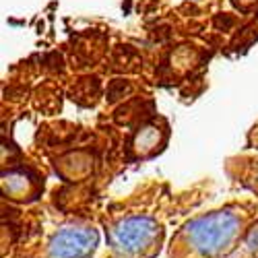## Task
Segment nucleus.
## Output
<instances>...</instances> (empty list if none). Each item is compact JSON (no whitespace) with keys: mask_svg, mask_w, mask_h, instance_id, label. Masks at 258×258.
Returning <instances> with one entry per match:
<instances>
[{"mask_svg":"<svg viewBox=\"0 0 258 258\" xmlns=\"http://www.w3.org/2000/svg\"><path fill=\"white\" fill-rule=\"evenodd\" d=\"M99 246V231L93 225L73 223L60 227L46 246V258H91Z\"/></svg>","mask_w":258,"mask_h":258,"instance_id":"7ed1b4c3","label":"nucleus"},{"mask_svg":"<svg viewBox=\"0 0 258 258\" xmlns=\"http://www.w3.org/2000/svg\"><path fill=\"white\" fill-rule=\"evenodd\" d=\"M244 227L246 215L235 207L201 215L178 233L180 250L190 258H221L233 250Z\"/></svg>","mask_w":258,"mask_h":258,"instance_id":"f257e3e1","label":"nucleus"},{"mask_svg":"<svg viewBox=\"0 0 258 258\" xmlns=\"http://www.w3.org/2000/svg\"><path fill=\"white\" fill-rule=\"evenodd\" d=\"M118 258H126V256H118Z\"/></svg>","mask_w":258,"mask_h":258,"instance_id":"423d86ee","label":"nucleus"},{"mask_svg":"<svg viewBox=\"0 0 258 258\" xmlns=\"http://www.w3.org/2000/svg\"><path fill=\"white\" fill-rule=\"evenodd\" d=\"M159 147V131L157 126H145L137 133L135 141H133V149L141 155V157H147V155H153Z\"/></svg>","mask_w":258,"mask_h":258,"instance_id":"39448f33","label":"nucleus"},{"mask_svg":"<svg viewBox=\"0 0 258 258\" xmlns=\"http://www.w3.org/2000/svg\"><path fill=\"white\" fill-rule=\"evenodd\" d=\"M107 240L116 254L126 258H153L163 242V227L147 215H131L107 229Z\"/></svg>","mask_w":258,"mask_h":258,"instance_id":"f03ea898","label":"nucleus"},{"mask_svg":"<svg viewBox=\"0 0 258 258\" xmlns=\"http://www.w3.org/2000/svg\"><path fill=\"white\" fill-rule=\"evenodd\" d=\"M3 192L7 199L25 203L31 201L35 195V180L27 174V171H9L3 176Z\"/></svg>","mask_w":258,"mask_h":258,"instance_id":"20e7f679","label":"nucleus"}]
</instances>
